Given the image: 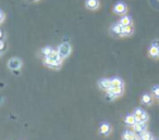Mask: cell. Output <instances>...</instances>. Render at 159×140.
Returning <instances> with one entry per match:
<instances>
[{
	"instance_id": "24",
	"label": "cell",
	"mask_w": 159,
	"mask_h": 140,
	"mask_svg": "<svg viewBox=\"0 0 159 140\" xmlns=\"http://www.w3.org/2000/svg\"><path fill=\"white\" fill-rule=\"evenodd\" d=\"M153 46H155V47H157V48H159V39H155L154 42H153V44H151Z\"/></svg>"
},
{
	"instance_id": "23",
	"label": "cell",
	"mask_w": 159,
	"mask_h": 140,
	"mask_svg": "<svg viewBox=\"0 0 159 140\" xmlns=\"http://www.w3.org/2000/svg\"><path fill=\"white\" fill-rule=\"evenodd\" d=\"M114 98H117L116 96L112 95L111 92H109V91H107V95H106V99H107V100H113Z\"/></svg>"
},
{
	"instance_id": "9",
	"label": "cell",
	"mask_w": 159,
	"mask_h": 140,
	"mask_svg": "<svg viewBox=\"0 0 159 140\" xmlns=\"http://www.w3.org/2000/svg\"><path fill=\"white\" fill-rule=\"evenodd\" d=\"M133 26L132 25H129V26H122V33H121V37H124V36H130V35L133 34Z\"/></svg>"
},
{
	"instance_id": "12",
	"label": "cell",
	"mask_w": 159,
	"mask_h": 140,
	"mask_svg": "<svg viewBox=\"0 0 159 140\" xmlns=\"http://www.w3.org/2000/svg\"><path fill=\"white\" fill-rule=\"evenodd\" d=\"M107 91L111 92L112 95H114L116 97H118V96L122 95V92H123V87H110Z\"/></svg>"
},
{
	"instance_id": "8",
	"label": "cell",
	"mask_w": 159,
	"mask_h": 140,
	"mask_svg": "<svg viewBox=\"0 0 159 140\" xmlns=\"http://www.w3.org/2000/svg\"><path fill=\"white\" fill-rule=\"evenodd\" d=\"M111 33L116 36H121V33H122V25L120 23H114L112 26H111Z\"/></svg>"
},
{
	"instance_id": "25",
	"label": "cell",
	"mask_w": 159,
	"mask_h": 140,
	"mask_svg": "<svg viewBox=\"0 0 159 140\" xmlns=\"http://www.w3.org/2000/svg\"><path fill=\"white\" fill-rule=\"evenodd\" d=\"M4 20V12L0 10V23L2 22Z\"/></svg>"
},
{
	"instance_id": "4",
	"label": "cell",
	"mask_w": 159,
	"mask_h": 140,
	"mask_svg": "<svg viewBox=\"0 0 159 140\" xmlns=\"http://www.w3.org/2000/svg\"><path fill=\"white\" fill-rule=\"evenodd\" d=\"M8 66L11 71H16V70H20L21 66H22V61L18 59V58H12L11 60L9 61Z\"/></svg>"
},
{
	"instance_id": "29",
	"label": "cell",
	"mask_w": 159,
	"mask_h": 140,
	"mask_svg": "<svg viewBox=\"0 0 159 140\" xmlns=\"http://www.w3.org/2000/svg\"><path fill=\"white\" fill-rule=\"evenodd\" d=\"M136 140H142V139H136Z\"/></svg>"
},
{
	"instance_id": "14",
	"label": "cell",
	"mask_w": 159,
	"mask_h": 140,
	"mask_svg": "<svg viewBox=\"0 0 159 140\" xmlns=\"http://www.w3.org/2000/svg\"><path fill=\"white\" fill-rule=\"evenodd\" d=\"M158 49L159 48H157V47L151 45V47H149V50H148L149 56H151V58H158Z\"/></svg>"
},
{
	"instance_id": "20",
	"label": "cell",
	"mask_w": 159,
	"mask_h": 140,
	"mask_svg": "<svg viewBox=\"0 0 159 140\" xmlns=\"http://www.w3.org/2000/svg\"><path fill=\"white\" fill-rule=\"evenodd\" d=\"M51 51H52V48H50V47H45V48H43V50H42V52H43V54L45 57H49Z\"/></svg>"
},
{
	"instance_id": "26",
	"label": "cell",
	"mask_w": 159,
	"mask_h": 140,
	"mask_svg": "<svg viewBox=\"0 0 159 140\" xmlns=\"http://www.w3.org/2000/svg\"><path fill=\"white\" fill-rule=\"evenodd\" d=\"M4 49V42L2 40H0V51Z\"/></svg>"
},
{
	"instance_id": "18",
	"label": "cell",
	"mask_w": 159,
	"mask_h": 140,
	"mask_svg": "<svg viewBox=\"0 0 159 140\" xmlns=\"http://www.w3.org/2000/svg\"><path fill=\"white\" fill-rule=\"evenodd\" d=\"M122 138H123V140H136L135 135L133 133H131V132H125L123 134Z\"/></svg>"
},
{
	"instance_id": "22",
	"label": "cell",
	"mask_w": 159,
	"mask_h": 140,
	"mask_svg": "<svg viewBox=\"0 0 159 140\" xmlns=\"http://www.w3.org/2000/svg\"><path fill=\"white\" fill-rule=\"evenodd\" d=\"M144 112H145V111H143L142 109H140V108H137V109H135V110H134V114H133V115H134L135 117H137V116H141Z\"/></svg>"
},
{
	"instance_id": "7",
	"label": "cell",
	"mask_w": 159,
	"mask_h": 140,
	"mask_svg": "<svg viewBox=\"0 0 159 140\" xmlns=\"http://www.w3.org/2000/svg\"><path fill=\"white\" fill-rule=\"evenodd\" d=\"M99 87L101 89H104V90H108L109 88L111 87V79H109V78H102V79L99 80Z\"/></svg>"
},
{
	"instance_id": "30",
	"label": "cell",
	"mask_w": 159,
	"mask_h": 140,
	"mask_svg": "<svg viewBox=\"0 0 159 140\" xmlns=\"http://www.w3.org/2000/svg\"><path fill=\"white\" fill-rule=\"evenodd\" d=\"M158 99H159V98H158Z\"/></svg>"
},
{
	"instance_id": "2",
	"label": "cell",
	"mask_w": 159,
	"mask_h": 140,
	"mask_svg": "<svg viewBox=\"0 0 159 140\" xmlns=\"http://www.w3.org/2000/svg\"><path fill=\"white\" fill-rule=\"evenodd\" d=\"M62 59H51L49 57H45L44 59V64L49 66V68H58L60 65H61Z\"/></svg>"
},
{
	"instance_id": "3",
	"label": "cell",
	"mask_w": 159,
	"mask_h": 140,
	"mask_svg": "<svg viewBox=\"0 0 159 140\" xmlns=\"http://www.w3.org/2000/svg\"><path fill=\"white\" fill-rule=\"evenodd\" d=\"M58 52H59V56H60L62 59L68 57L71 52V46L69 45V44H66V42H63L62 45L59 46Z\"/></svg>"
},
{
	"instance_id": "28",
	"label": "cell",
	"mask_w": 159,
	"mask_h": 140,
	"mask_svg": "<svg viewBox=\"0 0 159 140\" xmlns=\"http://www.w3.org/2000/svg\"><path fill=\"white\" fill-rule=\"evenodd\" d=\"M158 58H159V49H158Z\"/></svg>"
},
{
	"instance_id": "13",
	"label": "cell",
	"mask_w": 159,
	"mask_h": 140,
	"mask_svg": "<svg viewBox=\"0 0 159 140\" xmlns=\"http://www.w3.org/2000/svg\"><path fill=\"white\" fill-rule=\"evenodd\" d=\"M124 122H125V124H126V125L133 126L136 123L135 116H134L133 114H132V115H131V114H130V115H126V116H125V118H124Z\"/></svg>"
},
{
	"instance_id": "1",
	"label": "cell",
	"mask_w": 159,
	"mask_h": 140,
	"mask_svg": "<svg viewBox=\"0 0 159 140\" xmlns=\"http://www.w3.org/2000/svg\"><path fill=\"white\" fill-rule=\"evenodd\" d=\"M112 11L116 13V14H119V15H124L126 12H128V6L122 2V1H119V2H117L112 8Z\"/></svg>"
},
{
	"instance_id": "15",
	"label": "cell",
	"mask_w": 159,
	"mask_h": 140,
	"mask_svg": "<svg viewBox=\"0 0 159 140\" xmlns=\"http://www.w3.org/2000/svg\"><path fill=\"white\" fill-rule=\"evenodd\" d=\"M142 102H143L144 104H146V106L151 104V102H153V98H151V96L148 95V94L143 95L142 96Z\"/></svg>"
},
{
	"instance_id": "27",
	"label": "cell",
	"mask_w": 159,
	"mask_h": 140,
	"mask_svg": "<svg viewBox=\"0 0 159 140\" xmlns=\"http://www.w3.org/2000/svg\"><path fill=\"white\" fill-rule=\"evenodd\" d=\"M4 33H2V30H0V40H2V38H4Z\"/></svg>"
},
{
	"instance_id": "10",
	"label": "cell",
	"mask_w": 159,
	"mask_h": 140,
	"mask_svg": "<svg viewBox=\"0 0 159 140\" xmlns=\"http://www.w3.org/2000/svg\"><path fill=\"white\" fill-rule=\"evenodd\" d=\"M133 129H134V132L141 134V133H143V132H145L146 125H145V123H135V124L133 125Z\"/></svg>"
},
{
	"instance_id": "5",
	"label": "cell",
	"mask_w": 159,
	"mask_h": 140,
	"mask_svg": "<svg viewBox=\"0 0 159 140\" xmlns=\"http://www.w3.org/2000/svg\"><path fill=\"white\" fill-rule=\"evenodd\" d=\"M119 23H120L122 26H129V25H132L133 20H132V18H131L130 15L124 14V15H122V16H121V19H120V21H119Z\"/></svg>"
},
{
	"instance_id": "16",
	"label": "cell",
	"mask_w": 159,
	"mask_h": 140,
	"mask_svg": "<svg viewBox=\"0 0 159 140\" xmlns=\"http://www.w3.org/2000/svg\"><path fill=\"white\" fill-rule=\"evenodd\" d=\"M111 87H123V82L120 78L114 77L111 79Z\"/></svg>"
},
{
	"instance_id": "21",
	"label": "cell",
	"mask_w": 159,
	"mask_h": 140,
	"mask_svg": "<svg viewBox=\"0 0 159 140\" xmlns=\"http://www.w3.org/2000/svg\"><path fill=\"white\" fill-rule=\"evenodd\" d=\"M151 92L156 98H159V85H156V86L151 88Z\"/></svg>"
},
{
	"instance_id": "17",
	"label": "cell",
	"mask_w": 159,
	"mask_h": 140,
	"mask_svg": "<svg viewBox=\"0 0 159 140\" xmlns=\"http://www.w3.org/2000/svg\"><path fill=\"white\" fill-rule=\"evenodd\" d=\"M136 120V123H146L148 120V115L146 112H144L141 116H137V117H135Z\"/></svg>"
},
{
	"instance_id": "6",
	"label": "cell",
	"mask_w": 159,
	"mask_h": 140,
	"mask_svg": "<svg viewBox=\"0 0 159 140\" xmlns=\"http://www.w3.org/2000/svg\"><path fill=\"white\" fill-rule=\"evenodd\" d=\"M85 6L89 10H96L99 7V0H86Z\"/></svg>"
},
{
	"instance_id": "11",
	"label": "cell",
	"mask_w": 159,
	"mask_h": 140,
	"mask_svg": "<svg viewBox=\"0 0 159 140\" xmlns=\"http://www.w3.org/2000/svg\"><path fill=\"white\" fill-rule=\"evenodd\" d=\"M110 130H111V128H110V125H109V124H107V123L101 124L100 127H99V133L102 134V135H108V134L110 133Z\"/></svg>"
},
{
	"instance_id": "19",
	"label": "cell",
	"mask_w": 159,
	"mask_h": 140,
	"mask_svg": "<svg viewBox=\"0 0 159 140\" xmlns=\"http://www.w3.org/2000/svg\"><path fill=\"white\" fill-rule=\"evenodd\" d=\"M141 139L142 140H151L153 139V137H151V135L148 132H143V133H141Z\"/></svg>"
}]
</instances>
